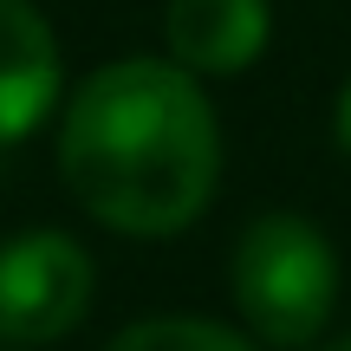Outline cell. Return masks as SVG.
Segmentation results:
<instances>
[{
  "label": "cell",
  "mask_w": 351,
  "mask_h": 351,
  "mask_svg": "<svg viewBox=\"0 0 351 351\" xmlns=\"http://www.w3.org/2000/svg\"><path fill=\"white\" fill-rule=\"evenodd\" d=\"M7 351H13V345H7Z\"/></svg>",
  "instance_id": "obj_9"
},
{
  "label": "cell",
  "mask_w": 351,
  "mask_h": 351,
  "mask_svg": "<svg viewBox=\"0 0 351 351\" xmlns=\"http://www.w3.org/2000/svg\"><path fill=\"white\" fill-rule=\"evenodd\" d=\"M332 143L351 156V78L339 85V98H332Z\"/></svg>",
  "instance_id": "obj_7"
},
{
  "label": "cell",
  "mask_w": 351,
  "mask_h": 351,
  "mask_svg": "<svg viewBox=\"0 0 351 351\" xmlns=\"http://www.w3.org/2000/svg\"><path fill=\"white\" fill-rule=\"evenodd\" d=\"M91 293L98 267L65 228H26L0 241V345L33 351L72 339L91 313Z\"/></svg>",
  "instance_id": "obj_3"
},
{
  "label": "cell",
  "mask_w": 351,
  "mask_h": 351,
  "mask_svg": "<svg viewBox=\"0 0 351 351\" xmlns=\"http://www.w3.org/2000/svg\"><path fill=\"white\" fill-rule=\"evenodd\" d=\"M104 351H261L247 332L221 326V319H189V313H163V319H137L124 326Z\"/></svg>",
  "instance_id": "obj_6"
},
{
  "label": "cell",
  "mask_w": 351,
  "mask_h": 351,
  "mask_svg": "<svg viewBox=\"0 0 351 351\" xmlns=\"http://www.w3.org/2000/svg\"><path fill=\"white\" fill-rule=\"evenodd\" d=\"M65 98V52L33 0H0V150L33 137Z\"/></svg>",
  "instance_id": "obj_4"
},
{
  "label": "cell",
  "mask_w": 351,
  "mask_h": 351,
  "mask_svg": "<svg viewBox=\"0 0 351 351\" xmlns=\"http://www.w3.org/2000/svg\"><path fill=\"white\" fill-rule=\"evenodd\" d=\"M319 351H351V332H345V339H332V345H319Z\"/></svg>",
  "instance_id": "obj_8"
},
{
  "label": "cell",
  "mask_w": 351,
  "mask_h": 351,
  "mask_svg": "<svg viewBox=\"0 0 351 351\" xmlns=\"http://www.w3.org/2000/svg\"><path fill=\"white\" fill-rule=\"evenodd\" d=\"M163 46L195 78H241L274 46V0H169Z\"/></svg>",
  "instance_id": "obj_5"
},
{
  "label": "cell",
  "mask_w": 351,
  "mask_h": 351,
  "mask_svg": "<svg viewBox=\"0 0 351 351\" xmlns=\"http://www.w3.org/2000/svg\"><path fill=\"white\" fill-rule=\"evenodd\" d=\"M228 300L261 345H313L339 306V254L326 228L293 208H267L228 254Z\"/></svg>",
  "instance_id": "obj_2"
},
{
  "label": "cell",
  "mask_w": 351,
  "mask_h": 351,
  "mask_svg": "<svg viewBox=\"0 0 351 351\" xmlns=\"http://www.w3.org/2000/svg\"><path fill=\"white\" fill-rule=\"evenodd\" d=\"M59 182L98 228L169 241L215 202L221 124L195 72L176 59H104L65 98Z\"/></svg>",
  "instance_id": "obj_1"
}]
</instances>
